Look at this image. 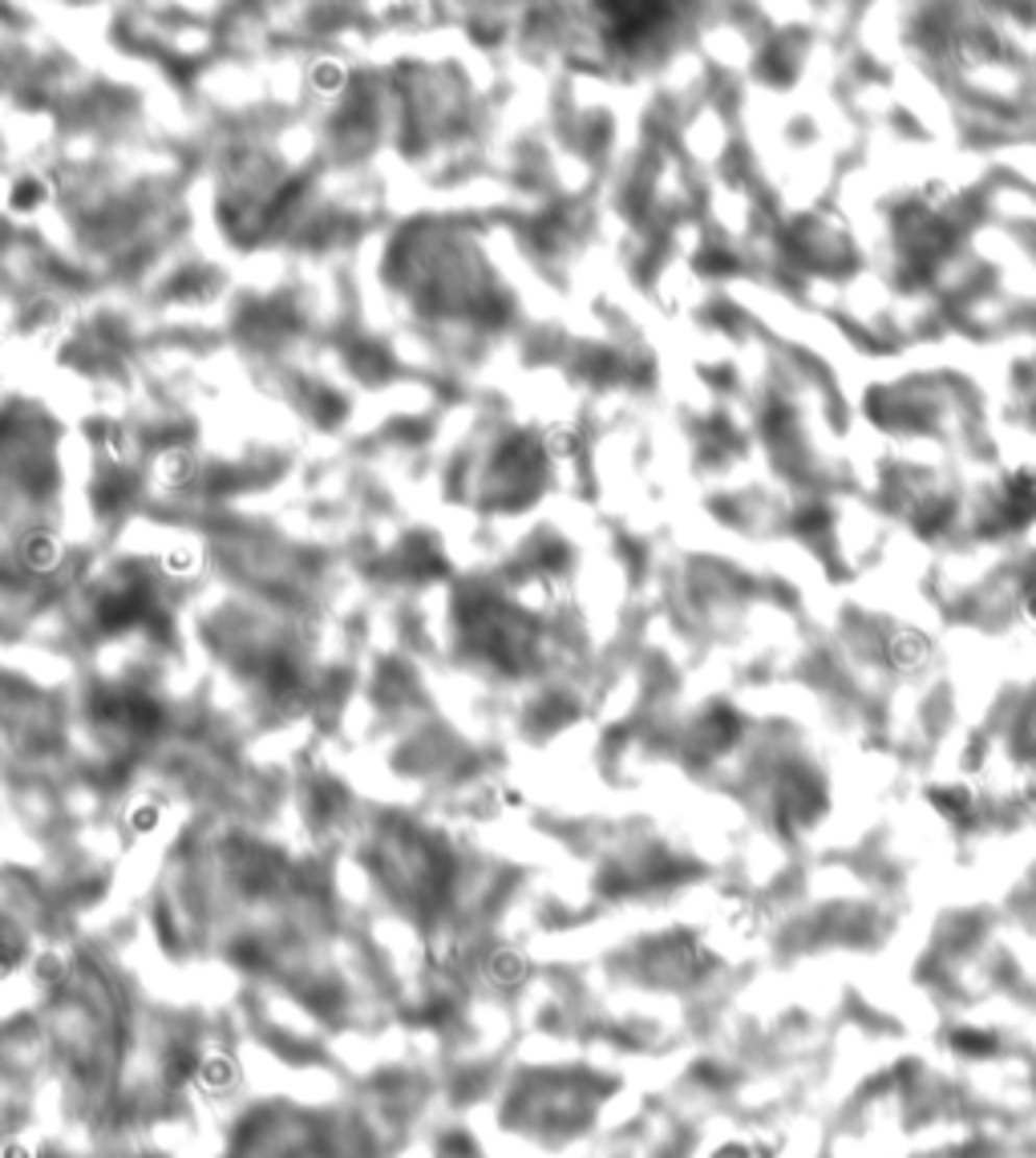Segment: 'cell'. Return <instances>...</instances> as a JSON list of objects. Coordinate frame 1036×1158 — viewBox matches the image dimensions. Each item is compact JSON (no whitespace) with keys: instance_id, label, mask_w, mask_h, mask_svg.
Listing matches in <instances>:
<instances>
[{"instance_id":"1","label":"cell","mask_w":1036,"mask_h":1158,"mask_svg":"<svg viewBox=\"0 0 1036 1158\" xmlns=\"http://www.w3.org/2000/svg\"><path fill=\"white\" fill-rule=\"evenodd\" d=\"M1029 612H1033V616H1036V592H1033V596H1029Z\"/></svg>"}]
</instances>
